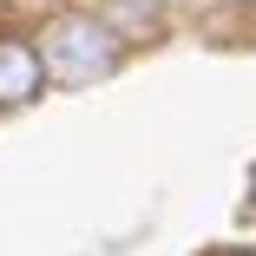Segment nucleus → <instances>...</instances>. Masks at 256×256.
I'll list each match as a JSON object with an SVG mask.
<instances>
[{
	"label": "nucleus",
	"mask_w": 256,
	"mask_h": 256,
	"mask_svg": "<svg viewBox=\"0 0 256 256\" xmlns=\"http://www.w3.org/2000/svg\"><path fill=\"white\" fill-rule=\"evenodd\" d=\"M112 60H118V40H112V26H98V20H60L53 33H46V46H40L46 79H66V86L98 79Z\"/></svg>",
	"instance_id": "f257e3e1"
},
{
	"label": "nucleus",
	"mask_w": 256,
	"mask_h": 256,
	"mask_svg": "<svg viewBox=\"0 0 256 256\" xmlns=\"http://www.w3.org/2000/svg\"><path fill=\"white\" fill-rule=\"evenodd\" d=\"M46 86V66H40V46L26 40H0V106H20Z\"/></svg>",
	"instance_id": "f03ea898"
}]
</instances>
